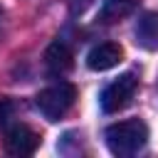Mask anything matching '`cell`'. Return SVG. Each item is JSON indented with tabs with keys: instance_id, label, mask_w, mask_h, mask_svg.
<instances>
[{
	"instance_id": "8",
	"label": "cell",
	"mask_w": 158,
	"mask_h": 158,
	"mask_svg": "<svg viewBox=\"0 0 158 158\" xmlns=\"http://www.w3.org/2000/svg\"><path fill=\"white\" fill-rule=\"evenodd\" d=\"M133 7H136V0H104L99 20L101 22H116V20L131 15Z\"/></svg>"
},
{
	"instance_id": "5",
	"label": "cell",
	"mask_w": 158,
	"mask_h": 158,
	"mask_svg": "<svg viewBox=\"0 0 158 158\" xmlns=\"http://www.w3.org/2000/svg\"><path fill=\"white\" fill-rule=\"evenodd\" d=\"M121 59H123L121 44H116V42H101V44H96V47L89 49L86 67L91 72H106V69H114Z\"/></svg>"
},
{
	"instance_id": "9",
	"label": "cell",
	"mask_w": 158,
	"mask_h": 158,
	"mask_svg": "<svg viewBox=\"0 0 158 158\" xmlns=\"http://www.w3.org/2000/svg\"><path fill=\"white\" fill-rule=\"evenodd\" d=\"M15 118V104L7 96H0V126H7Z\"/></svg>"
},
{
	"instance_id": "7",
	"label": "cell",
	"mask_w": 158,
	"mask_h": 158,
	"mask_svg": "<svg viewBox=\"0 0 158 158\" xmlns=\"http://www.w3.org/2000/svg\"><path fill=\"white\" fill-rule=\"evenodd\" d=\"M136 42L143 49H151V52L158 49V10L141 15L136 25Z\"/></svg>"
},
{
	"instance_id": "6",
	"label": "cell",
	"mask_w": 158,
	"mask_h": 158,
	"mask_svg": "<svg viewBox=\"0 0 158 158\" xmlns=\"http://www.w3.org/2000/svg\"><path fill=\"white\" fill-rule=\"evenodd\" d=\"M44 64H47V72L52 77H64L72 67H74V52L67 42L62 40H54L47 52H44Z\"/></svg>"
},
{
	"instance_id": "3",
	"label": "cell",
	"mask_w": 158,
	"mask_h": 158,
	"mask_svg": "<svg viewBox=\"0 0 158 158\" xmlns=\"http://www.w3.org/2000/svg\"><path fill=\"white\" fill-rule=\"evenodd\" d=\"M136 91H138V79H136L133 72H126V74H121L118 79H114V81L101 91V99H99L104 114H118V111H123V109L133 101Z\"/></svg>"
},
{
	"instance_id": "10",
	"label": "cell",
	"mask_w": 158,
	"mask_h": 158,
	"mask_svg": "<svg viewBox=\"0 0 158 158\" xmlns=\"http://www.w3.org/2000/svg\"><path fill=\"white\" fill-rule=\"evenodd\" d=\"M91 2H94V0H69V12H72L74 17H79V15H84V12L91 7Z\"/></svg>"
},
{
	"instance_id": "4",
	"label": "cell",
	"mask_w": 158,
	"mask_h": 158,
	"mask_svg": "<svg viewBox=\"0 0 158 158\" xmlns=\"http://www.w3.org/2000/svg\"><path fill=\"white\" fill-rule=\"evenodd\" d=\"M2 131H5L2 143L10 156H32L42 141L40 133L22 121H10L7 126H2Z\"/></svg>"
},
{
	"instance_id": "1",
	"label": "cell",
	"mask_w": 158,
	"mask_h": 158,
	"mask_svg": "<svg viewBox=\"0 0 158 158\" xmlns=\"http://www.w3.org/2000/svg\"><path fill=\"white\" fill-rule=\"evenodd\" d=\"M104 138L114 156H118V158L136 156L148 143V126L141 118H126V121L111 123L104 131Z\"/></svg>"
},
{
	"instance_id": "2",
	"label": "cell",
	"mask_w": 158,
	"mask_h": 158,
	"mask_svg": "<svg viewBox=\"0 0 158 158\" xmlns=\"http://www.w3.org/2000/svg\"><path fill=\"white\" fill-rule=\"evenodd\" d=\"M74 99H77V86L69 81H57L44 86L35 96V106L47 121H59L74 106Z\"/></svg>"
}]
</instances>
